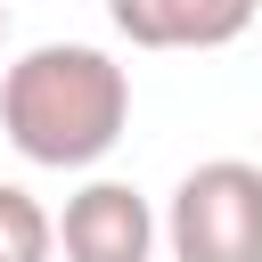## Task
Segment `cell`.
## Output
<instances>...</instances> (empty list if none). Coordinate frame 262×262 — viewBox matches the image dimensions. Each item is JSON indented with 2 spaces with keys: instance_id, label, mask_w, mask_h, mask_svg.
I'll return each mask as SVG.
<instances>
[{
  "instance_id": "6da1fadb",
  "label": "cell",
  "mask_w": 262,
  "mask_h": 262,
  "mask_svg": "<svg viewBox=\"0 0 262 262\" xmlns=\"http://www.w3.org/2000/svg\"><path fill=\"white\" fill-rule=\"evenodd\" d=\"M0 131L41 172H90L131 131V74L90 41H41L0 74Z\"/></svg>"
},
{
  "instance_id": "7a4b0ae2",
  "label": "cell",
  "mask_w": 262,
  "mask_h": 262,
  "mask_svg": "<svg viewBox=\"0 0 262 262\" xmlns=\"http://www.w3.org/2000/svg\"><path fill=\"white\" fill-rule=\"evenodd\" d=\"M164 246L172 262H262V164L246 156L188 164L164 205Z\"/></svg>"
},
{
  "instance_id": "3957f363",
  "label": "cell",
  "mask_w": 262,
  "mask_h": 262,
  "mask_svg": "<svg viewBox=\"0 0 262 262\" xmlns=\"http://www.w3.org/2000/svg\"><path fill=\"white\" fill-rule=\"evenodd\" d=\"M57 246H66V262H156L164 213L131 180H82L57 213Z\"/></svg>"
},
{
  "instance_id": "277c9868",
  "label": "cell",
  "mask_w": 262,
  "mask_h": 262,
  "mask_svg": "<svg viewBox=\"0 0 262 262\" xmlns=\"http://www.w3.org/2000/svg\"><path fill=\"white\" fill-rule=\"evenodd\" d=\"M106 16L131 49H229L262 0H106Z\"/></svg>"
},
{
  "instance_id": "5b68a950",
  "label": "cell",
  "mask_w": 262,
  "mask_h": 262,
  "mask_svg": "<svg viewBox=\"0 0 262 262\" xmlns=\"http://www.w3.org/2000/svg\"><path fill=\"white\" fill-rule=\"evenodd\" d=\"M49 254H57V213L33 188L0 180V262H49Z\"/></svg>"
},
{
  "instance_id": "8992f818",
  "label": "cell",
  "mask_w": 262,
  "mask_h": 262,
  "mask_svg": "<svg viewBox=\"0 0 262 262\" xmlns=\"http://www.w3.org/2000/svg\"><path fill=\"white\" fill-rule=\"evenodd\" d=\"M0 41H8V0H0Z\"/></svg>"
}]
</instances>
